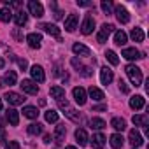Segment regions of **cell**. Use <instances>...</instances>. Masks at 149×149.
<instances>
[{"mask_svg":"<svg viewBox=\"0 0 149 149\" xmlns=\"http://www.w3.org/2000/svg\"><path fill=\"white\" fill-rule=\"evenodd\" d=\"M44 118H46V121L47 123H58V112L56 111H53V109H49V111H46V114H44Z\"/></svg>","mask_w":149,"mask_h":149,"instance_id":"35","label":"cell"},{"mask_svg":"<svg viewBox=\"0 0 149 149\" xmlns=\"http://www.w3.org/2000/svg\"><path fill=\"white\" fill-rule=\"evenodd\" d=\"M16 81H18V77H16V72H14V70H9V72H6L4 79L0 81V86H6V84H9V86H14V84H16Z\"/></svg>","mask_w":149,"mask_h":149,"instance_id":"18","label":"cell"},{"mask_svg":"<svg viewBox=\"0 0 149 149\" xmlns=\"http://www.w3.org/2000/svg\"><path fill=\"white\" fill-rule=\"evenodd\" d=\"M11 19H13V11H11V7H2V9H0V21L9 23Z\"/></svg>","mask_w":149,"mask_h":149,"instance_id":"33","label":"cell"},{"mask_svg":"<svg viewBox=\"0 0 149 149\" xmlns=\"http://www.w3.org/2000/svg\"><path fill=\"white\" fill-rule=\"evenodd\" d=\"M6 118H7L9 125H13V126H18V123H19V112H18L16 109H7V112H6Z\"/></svg>","mask_w":149,"mask_h":149,"instance_id":"20","label":"cell"},{"mask_svg":"<svg viewBox=\"0 0 149 149\" xmlns=\"http://www.w3.org/2000/svg\"><path fill=\"white\" fill-rule=\"evenodd\" d=\"M132 121H133L135 126H147L149 125V116L147 114H137V116L132 118Z\"/></svg>","mask_w":149,"mask_h":149,"instance_id":"23","label":"cell"},{"mask_svg":"<svg viewBox=\"0 0 149 149\" xmlns=\"http://www.w3.org/2000/svg\"><path fill=\"white\" fill-rule=\"evenodd\" d=\"M125 72H126L130 83H132L135 88L142 84V70H140L137 65H126V67H125Z\"/></svg>","mask_w":149,"mask_h":149,"instance_id":"1","label":"cell"},{"mask_svg":"<svg viewBox=\"0 0 149 149\" xmlns=\"http://www.w3.org/2000/svg\"><path fill=\"white\" fill-rule=\"evenodd\" d=\"M111 126H112L114 130H118V132H123V130L126 128V121H125L123 118H112V119H111Z\"/></svg>","mask_w":149,"mask_h":149,"instance_id":"30","label":"cell"},{"mask_svg":"<svg viewBox=\"0 0 149 149\" xmlns=\"http://www.w3.org/2000/svg\"><path fill=\"white\" fill-rule=\"evenodd\" d=\"M0 111H2V98H0Z\"/></svg>","mask_w":149,"mask_h":149,"instance_id":"52","label":"cell"},{"mask_svg":"<svg viewBox=\"0 0 149 149\" xmlns=\"http://www.w3.org/2000/svg\"><path fill=\"white\" fill-rule=\"evenodd\" d=\"M13 35L18 39V40H23V35H21V32H19V28H14V32H13Z\"/></svg>","mask_w":149,"mask_h":149,"instance_id":"46","label":"cell"},{"mask_svg":"<svg viewBox=\"0 0 149 149\" xmlns=\"http://www.w3.org/2000/svg\"><path fill=\"white\" fill-rule=\"evenodd\" d=\"M93 28H95V18L91 14H86L83 23H81V33L83 35H90V33H93Z\"/></svg>","mask_w":149,"mask_h":149,"instance_id":"4","label":"cell"},{"mask_svg":"<svg viewBox=\"0 0 149 149\" xmlns=\"http://www.w3.org/2000/svg\"><path fill=\"white\" fill-rule=\"evenodd\" d=\"M77 6L79 7H90L91 2H88V0H77Z\"/></svg>","mask_w":149,"mask_h":149,"instance_id":"45","label":"cell"},{"mask_svg":"<svg viewBox=\"0 0 149 149\" xmlns=\"http://www.w3.org/2000/svg\"><path fill=\"white\" fill-rule=\"evenodd\" d=\"M44 142L46 144H51V135H44Z\"/></svg>","mask_w":149,"mask_h":149,"instance_id":"49","label":"cell"},{"mask_svg":"<svg viewBox=\"0 0 149 149\" xmlns=\"http://www.w3.org/2000/svg\"><path fill=\"white\" fill-rule=\"evenodd\" d=\"M86 95H90L95 102H100V100H104L105 97H104V91L102 90H98V88H95V86H91L90 90H88V93Z\"/></svg>","mask_w":149,"mask_h":149,"instance_id":"27","label":"cell"},{"mask_svg":"<svg viewBox=\"0 0 149 149\" xmlns=\"http://www.w3.org/2000/svg\"><path fill=\"white\" fill-rule=\"evenodd\" d=\"M112 79H114L112 70H111L109 67H102V68H100V81H102V84H104V86H109V84L112 83Z\"/></svg>","mask_w":149,"mask_h":149,"instance_id":"10","label":"cell"},{"mask_svg":"<svg viewBox=\"0 0 149 149\" xmlns=\"http://www.w3.org/2000/svg\"><path fill=\"white\" fill-rule=\"evenodd\" d=\"M72 95H74V100H76L79 105H84L86 100H88V95H86V90L81 88V86H76L72 90Z\"/></svg>","mask_w":149,"mask_h":149,"instance_id":"8","label":"cell"},{"mask_svg":"<svg viewBox=\"0 0 149 149\" xmlns=\"http://www.w3.org/2000/svg\"><path fill=\"white\" fill-rule=\"evenodd\" d=\"M91 74H93L91 67H83V68H81V76H84V77H90Z\"/></svg>","mask_w":149,"mask_h":149,"instance_id":"41","label":"cell"},{"mask_svg":"<svg viewBox=\"0 0 149 149\" xmlns=\"http://www.w3.org/2000/svg\"><path fill=\"white\" fill-rule=\"evenodd\" d=\"M28 133L30 135H39V133H42V125L40 123H32V125H28Z\"/></svg>","mask_w":149,"mask_h":149,"instance_id":"37","label":"cell"},{"mask_svg":"<svg viewBox=\"0 0 149 149\" xmlns=\"http://www.w3.org/2000/svg\"><path fill=\"white\" fill-rule=\"evenodd\" d=\"M126 39H128V35H126L123 30L114 32V44H116V46H125V44H126Z\"/></svg>","mask_w":149,"mask_h":149,"instance_id":"29","label":"cell"},{"mask_svg":"<svg viewBox=\"0 0 149 149\" xmlns=\"http://www.w3.org/2000/svg\"><path fill=\"white\" fill-rule=\"evenodd\" d=\"M6 149H19V142H16V140H11L9 144H6Z\"/></svg>","mask_w":149,"mask_h":149,"instance_id":"42","label":"cell"},{"mask_svg":"<svg viewBox=\"0 0 149 149\" xmlns=\"http://www.w3.org/2000/svg\"><path fill=\"white\" fill-rule=\"evenodd\" d=\"M90 126H91L93 130H104L107 125H105V121H104L102 118H91V121H90Z\"/></svg>","mask_w":149,"mask_h":149,"instance_id":"34","label":"cell"},{"mask_svg":"<svg viewBox=\"0 0 149 149\" xmlns=\"http://www.w3.org/2000/svg\"><path fill=\"white\" fill-rule=\"evenodd\" d=\"M118 84H119V90H121L123 93H130V86H128L123 79H119V83H118Z\"/></svg>","mask_w":149,"mask_h":149,"instance_id":"40","label":"cell"},{"mask_svg":"<svg viewBox=\"0 0 149 149\" xmlns=\"http://www.w3.org/2000/svg\"><path fill=\"white\" fill-rule=\"evenodd\" d=\"M18 65H19V68H21V70H26V68H28V61H26V60H23V58H21V60H18Z\"/></svg>","mask_w":149,"mask_h":149,"instance_id":"44","label":"cell"},{"mask_svg":"<svg viewBox=\"0 0 149 149\" xmlns=\"http://www.w3.org/2000/svg\"><path fill=\"white\" fill-rule=\"evenodd\" d=\"M65 135H67V126L60 123V125L54 128V135H53V137H54V139L60 142V140H63V139H65Z\"/></svg>","mask_w":149,"mask_h":149,"instance_id":"32","label":"cell"},{"mask_svg":"<svg viewBox=\"0 0 149 149\" xmlns=\"http://www.w3.org/2000/svg\"><path fill=\"white\" fill-rule=\"evenodd\" d=\"M65 149H77V147H74V146H67Z\"/></svg>","mask_w":149,"mask_h":149,"instance_id":"51","label":"cell"},{"mask_svg":"<svg viewBox=\"0 0 149 149\" xmlns=\"http://www.w3.org/2000/svg\"><path fill=\"white\" fill-rule=\"evenodd\" d=\"M114 32V25H109V23H104L102 25V28L98 30V33H97V42L98 44H104V42H107V39H109V35Z\"/></svg>","mask_w":149,"mask_h":149,"instance_id":"3","label":"cell"},{"mask_svg":"<svg viewBox=\"0 0 149 149\" xmlns=\"http://www.w3.org/2000/svg\"><path fill=\"white\" fill-rule=\"evenodd\" d=\"M107 109V105H95L93 107V111H105Z\"/></svg>","mask_w":149,"mask_h":149,"instance_id":"48","label":"cell"},{"mask_svg":"<svg viewBox=\"0 0 149 149\" xmlns=\"http://www.w3.org/2000/svg\"><path fill=\"white\" fill-rule=\"evenodd\" d=\"M40 28H42L46 33H49V35L56 37V39L61 42V39H60V28H58L56 25H51V23H44V25H40Z\"/></svg>","mask_w":149,"mask_h":149,"instance_id":"17","label":"cell"},{"mask_svg":"<svg viewBox=\"0 0 149 149\" xmlns=\"http://www.w3.org/2000/svg\"><path fill=\"white\" fill-rule=\"evenodd\" d=\"M121 56L126 58V60H130V61H133V60H140V58H144V53H140V51L135 49V47H125V49L121 51Z\"/></svg>","mask_w":149,"mask_h":149,"instance_id":"5","label":"cell"},{"mask_svg":"<svg viewBox=\"0 0 149 149\" xmlns=\"http://www.w3.org/2000/svg\"><path fill=\"white\" fill-rule=\"evenodd\" d=\"M28 11H30V14L35 16V18H42V16H44V7H42V4H40V2H35V0H30V2H28Z\"/></svg>","mask_w":149,"mask_h":149,"instance_id":"9","label":"cell"},{"mask_svg":"<svg viewBox=\"0 0 149 149\" xmlns=\"http://www.w3.org/2000/svg\"><path fill=\"white\" fill-rule=\"evenodd\" d=\"M49 93H51V97L58 102V100H63L65 98V90L61 88V86H53L51 90H49Z\"/></svg>","mask_w":149,"mask_h":149,"instance_id":"26","label":"cell"},{"mask_svg":"<svg viewBox=\"0 0 149 149\" xmlns=\"http://www.w3.org/2000/svg\"><path fill=\"white\" fill-rule=\"evenodd\" d=\"M111 146L114 147V149H121L123 147V144H125V139H123V135L121 133H114V135H111Z\"/></svg>","mask_w":149,"mask_h":149,"instance_id":"24","label":"cell"},{"mask_svg":"<svg viewBox=\"0 0 149 149\" xmlns=\"http://www.w3.org/2000/svg\"><path fill=\"white\" fill-rule=\"evenodd\" d=\"M91 144H93L95 149H102L104 144H105V135L104 133H95L93 139H91Z\"/></svg>","mask_w":149,"mask_h":149,"instance_id":"28","label":"cell"},{"mask_svg":"<svg viewBox=\"0 0 149 149\" xmlns=\"http://www.w3.org/2000/svg\"><path fill=\"white\" fill-rule=\"evenodd\" d=\"M70 63H72V67H74V68H76V70H79V72H81V68L84 67V65L81 63V60H77L76 56H74V58L70 60Z\"/></svg>","mask_w":149,"mask_h":149,"instance_id":"39","label":"cell"},{"mask_svg":"<svg viewBox=\"0 0 149 149\" xmlns=\"http://www.w3.org/2000/svg\"><path fill=\"white\" fill-rule=\"evenodd\" d=\"M130 37H132V40H133V42H142L146 35H144V30L137 26V28H133V30L130 32Z\"/></svg>","mask_w":149,"mask_h":149,"instance_id":"31","label":"cell"},{"mask_svg":"<svg viewBox=\"0 0 149 149\" xmlns=\"http://www.w3.org/2000/svg\"><path fill=\"white\" fill-rule=\"evenodd\" d=\"M30 74H32V81L33 83H44L46 81V74H44V68L40 65H33L30 68Z\"/></svg>","mask_w":149,"mask_h":149,"instance_id":"7","label":"cell"},{"mask_svg":"<svg viewBox=\"0 0 149 149\" xmlns=\"http://www.w3.org/2000/svg\"><path fill=\"white\" fill-rule=\"evenodd\" d=\"M0 146H6V130L0 126Z\"/></svg>","mask_w":149,"mask_h":149,"instance_id":"43","label":"cell"},{"mask_svg":"<svg viewBox=\"0 0 149 149\" xmlns=\"http://www.w3.org/2000/svg\"><path fill=\"white\" fill-rule=\"evenodd\" d=\"M19 86H21L23 93H28V95H37V93H39V86H37V83H33L32 79H23Z\"/></svg>","mask_w":149,"mask_h":149,"instance_id":"6","label":"cell"},{"mask_svg":"<svg viewBox=\"0 0 149 149\" xmlns=\"http://www.w3.org/2000/svg\"><path fill=\"white\" fill-rule=\"evenodd\" d=\"M100 7H102L104 14H112V11H114V4L111 2V0H102Z\"/></svg>","mask_w":149,"mask_h":149,"instance_id":"36","label":"cell"},{"mask_svg":"<svg viewBox=\"0 0 149 149\" xmlns=\"http://www.w3.org/2000/svg\"><path fill=\"white\" fill-rule=\"evenodd\" d=\"M4 65H6V60H4V58H0V68H4Z\"/></svg>","mask_w":149,"mask_h":149,"instance_id":"50","label":"cell"},{"mask_svg":"<svg viewBox=\"0 0 149 149\" xmlns=\"http://www.w3.org/2000/svg\"><path fill=\"white\" fill-rule=\"evenodd\" d=\"M4 98H6V100L11 104V105H21V104L25 102L23 95H19V93H14V91H7Z\"/></svg>","mask_w":149,"mask_h":149,"instance_id":"14","label":"cell"},{"mask_svg":"<svg viewBox=\"0 0 149 149\" xmlns=\"http://www.w3.org/2000/svg\"><path fill=\"white\" fill-rule=\"evenodd\" d=\"M58 107L63 111V114H65V116H67L70 121H74V123H79V121H81V116H79V112H77L76 109H74V107H72V105H70V104L65 100V98H63V100H58Z\"/></svg>","mask_w":149,"mask_h":149,"instance_id":"2","label":"cell"},{"mask_svg":"<svg viewBox=\"0 0 149 149\" xmlns=\"http://www.w3.org/2000/svg\"><path fill=\"white\" fill-rule=\"evenodd\" d=\"M77 25H79V16L77 14H70L65 19V30L67 32H74V30L77 28Z\"/></svg>","mask_w":149,"mask_h":149,"instance_id":"15","label":"cell"},{"mask_svg":"<svg viewBox=\"0 0 149 149\" xmlns=\"http://www.w3.org/2000/svg\"><path fill=\"white\" fill-rule=\"evenodd\" d=\"M54 18H56V19H61V18H63V13L58 11V9H54Z\"/></svg>","mask_w":149,"mask_h":149,"instance_id":"47","label":"cell"},{"mask_svg":"<svg viewBox=\"0 0 149 149\" xmlns=\"http://www.w3.org/2000/svg\"><path fill=\"white\" fill-rule=\"evenodd\" d=\"M23 116L28 118V119H37L39 118V109L33 107V105H26V107H23Z\"/></svg>","mask_w":149,"mask_h":149,"instance_id":"21","label":"cell"},{"mask_svg":"<svg viewBox=\"0 0 149 149\" xmlns=\"http://www.w3.org/2000/svg\"><path fill=\"white\" fill-rule=\"evenodd\" d=\"M114 13H116V18H118V21H119L121 25H126V23L130 21V14H128V11H126L123 6H116V7H114Z\"/></svg>","mask_w":149,"mask_h":149,"instance_id":"11","label":"cell"},{"mask_svg":"<svg viewBox=\"0 0 149 149\" xmlns=\"http://www.w3.org/2000/svg\"><path fill=\"white\" fill-rule=\"evenodd\" d=\"M72 51H74V54H77V56H90L91 54V51H90V47H86L84 44H81V42H76L72 46Z\"/></svg>","mask_w":149,"mask_h":149,"instance_id":"16","label":"cell"},{"mask_svg":"<svg viewBox=\"0 0 149 149\" xmlns=\"http://www.w3.org/2000/svg\"><path fill=\"white\" fill-rule=\"evenodd\" d=\"M88 133H86V130H83V128H77L76 130V142L79 144V146H86L88 144Z\"/></svg>","mask_w":149,"mask_h":149,"instance_id":"22","label":"cell"},{"mask_svg":"<svg viewBox=\"0 0 149 149\" xmlns=\"http://www.w3.org/2000/svg\"><path fill=\"white\" fill-rule=\"evenodd\" d=\"M128 142H130L133 147H140V146L144 144V139H142V135L133 128V130H130V133H128Z\"/></svg>","mask_w":149,"mask_h":149,"instance_id":"13","label":"cell"},{"mask_svg":"<svg viewBox=\"0 0 149 149\" xmlns=\"http://www.w3.org/2000/svg\"><path fill=\"white\" fill-rule=\"evenodd\" d=\"M105 58H107L109 63H112V65H118V63H119V58H118V54H116L112 49H107V51H105Z\"/></svg>","mask_w":149,"mask_h":149,"instance_id":"38","label":"cell"},{"mask_svg":"<svg viewBox=\"0 0 149 149\" xmlns=\"http://www.w3.org/2000/svg\"><path fill=\"white\" fill-rule=\"evenodd\" d=\"M26 42H28V46H30L32 49H39V47H40V42H42V35L37 33V32L28 33V35H26Z\"/></svg>","mask_w":149,"mask_h":149,"instance_id":"12","label":"cell"},{"mask_svg":"<svg viewBox=\"0 0 149 149\" xmlns=\"http://www.w3.org/2000/svg\"><path fill=\"white\" fill-rule=\"evenodd\" d=\"M144 105H146V98H144L142 95H135V97L130 98V107H132L133 111H139V109H142Z\"/></svg>","mask_w":149,"mask_h":149,"instance_id":"19","label":"cell"},{"mask_svg":"<svg viewBox=\"0 0 149 149\" xmlns=\"http://www.w3.org/2000/svg\"><path fill=\"white\" fill-rule=\"evenodd\" d=\"M13 18H14V23H16L18 26H23V25H26V21H28V14H26L25 11H18Z\"/></svg>","mask_w":149,"mask_h":149,"instance_id":"25","label":"cell"}]
</instances>
